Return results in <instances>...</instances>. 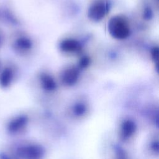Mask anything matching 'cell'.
<instances>
[{
    "mask_svg": "<svg viewBox=\"0 0 159 159\" xmlns=\"http://www.w3.org/2000/svg\"><path fill=\"white\" fill-rule=\"evenodd\" d=\"M78 68L70 67L66 68L61 75L62 83L68 86H73L78 81L79 78Z\"/></svg>",
    "mask_w": 159,
    "mask_h": 159,
    "instance_id": "4",
    "label": "cell"
},
{
    "mask_svg": "<svg viewBox=\"0 0 159 159\" xmlns=\"http://www.w3.org/2000/svg\"><path fill=\"white\" fill-rule=\"evenodd\" d=\"M41 86L47 91H53L57 88V84L54 79L48 74L43 73L40 76Z\"/></svg>",
    "mask_w": 159,
    "mask_h": 159,
    "instance_id": "8",
    "label": "cell"
},
{
    "mask_svg": "<svg viewBox=\"0 0 159 159\" xmlns=\"http://www.w3.org/2000/svg\"><path fill=\"white\" fill-rule=\"evenodd\" d=\"M60 49L66 53H78L81 49L79 42L73 39L63 40L60 45Z\"/></svg>",
    "mask_w": 159,
    "mask_h": 159,
    "instance_id": "6",
    "label": "cell"
},
{
    "mask_svg": "<svg viewBox=\"0 0 159 159\" xmlns=\"http://www.w3.org/2000/svg\"><path fill=\"white\" fill-rule=\"evenodd\" d=\"M32 42L27 37H22L18 39L16 41V46L20 50H27L32 47Z\"/></svg>",
    "mask_w": 159,
    "mask_h": 159,
    "instance_id": "10",
    "label": "cell"
},
{
    "mask_svg": "<svg viewBox=\"0 0 159 159\" xmlns=\"http://www.w3.org/2000/svg\"><path fill=\"white\" fill-rule=\"evenodd\" d=\"M158 48L157 47H155L152 48V50H151V55H152V58L153 60V61H158Z\"/></svg>",
    "mask_w": 159,
    "mask_h": 159,
    "instance_id": "13",
    "label": "cell"
},
{
    "mask_svg": "<svg viewBox=\"0 0 159 159\" xmlns=\"http://www.w3.org/2000/svg\"><path fill=\"white\" fill-rule=\"evenodd\" d=\"M87 111V106L83 102H77L72 107V114L76 118L83 117L86 114Z\"/></svg>",
    "mask_w": 159,
    "mask_h": 159,
    "instance_id": "9",
    "label": "cell"
},
{
    "mask_svg": "<svg viewBox=\"0 0 159 159\" xmlns=\"http://www.w3.org/2000/svg\"><path fill=\"white\" fill-rule=\"evenodd\" d=\"M109 9L110 6L107 2L102 1L95 2L88 9V17L93 21H99L106 16L108 13Z\"/></svg>",
    "mask_w": 159,
    "mask_h": 159,
    "instance_id": "3",
    "label": "cell"
},
{
    "mask_svg": "<svg viewBox=\"0 0 159 159\" xmlns=\"http://www.w3.org/2000/svg\"><path fill=\"white\" fill-rule=\"evenodd\" d=\"M0 159H11L7 155L4 153H0Z\"/></svg>",
    "mask_w": 159,
    "mask_h": 159,
    "instance_id": "16",
    "label": "cell"
},
{
    "mask_svg": "<svg viewBox=\"0 0 159 159\" xmlns=\"http://www.w3.org/2000/svg\"><path fill=\"white\" fill-rule=\"evenodd\" d=\"M137 130L136 124L130 119L124 120L120 127V135L124 140L130 139L135 134Z\"/></svg>",
    "mask_w": 159,
    "mask_h": 159,
    "instance_id": "5",
    "label": "cell"
},
{
    "mask_svg": "<svg viewBox=\"0 0 159 159\" xmlns=\"http://www.w3.org/2000/svg\"><path fill=\"white\" fill-rule=\"evenodd\" d=\"M152 16H153V13L151 9L149 7L146 8L143 12V18H145V19L149 20L150 19L152 18Z\"/></svg>",
    "mask_w": 159,
    "mask_h": 159,
    "instance_id": "15",
    "label": "cell"
},
{
    "mask_svg": "<svg viewBox=\"0 0 159 159\" xmlns=\"http://www.w3.org/2000/svg\"><path fill=\"white\" fill-rule=\"evenodd\" d=\"M108 29L110 34L117 39H126L130 34V27L127 21L119 16H114L109 20Z\"/></svg>",
    "mask_w": 159,
    "mask_h": 159,
    "instance_id": "1",
    "label": "cell"
},
{
    "mask_svg": "<svg viewBox=\"0 0 159 159\" xmlns=\"http://www.w3.org/2000/svg\"><path fill=\"white\" fill-rule=\"evenodd\" d=\"M150 150L157 155L158 153V141H153L151 143L150 145Z\"/></svg>",
    "mask_w": 159,
    "mask_h": 159,
    "instance_id": "14",
    "label": "cell"
},
{
    "mask_svg": "<svg viewBox=\"0 0 159 159\" xmlns=\"http://www.w3.org/2000/svg\"><path fill=\"white\" fill-rule=\"evenodd\" d=\"M90 63V58L88 57H83L81 58L79 61L78 67L80 68H86Z\"/></svg>",
    "mask_w": 159,
    "mask_h": 159,
    "instance_id": "12",
    "label": "cell"
},
{
    "mask_svg": "<svg viewBox=\"0 0 159 159\" xmlns=\"http://www.w3.org/2000/svg\"><path fill=\"white\" fill-rule=\"evenodd\" d=\"M0 39H1V38H0Z\"/></svg>",
    "mask_w": 159,
    "mask_h": 159,
    "instance_id": "17",
    "label": "cell"
},
{
    "mask_svg": "<svg viewBox=\"0 0 159 159\" xmlns=\"http://www.w3.org/2000/svg\"><path fill=\"white\" fill-rule=\"evenodd\" d=\"M12 71L9 69H6L2 75L1 80V83L2 86L6 87L9 86V84L11 83V81L12 80Z\"/></svg>",
    "mask_w": 159,
    "mask_h": 159,
    "instance_id": "11",
    "label": "cell"
},
{
    "mask_svg": "<svg viewBox=\"0 0 159 159\" xmlns=\"http://www.w3.org/2000/svg\"><path fill=\"white\" fill-rule=\"evenodd\" d=\"M16 153L23 159H42L44 156V150L39 145L31 144L18 148Z\"/></svg>",
    "mask_w": 159,
    "mask_h": 159,
    "instance_id": "2",
    "label": "cell"
},
{
    "mask_svg": "<svg viewBox=\"0 0 159 159\" xmlns=\"http://www.w3.org/2000/svg\"><path fill=\"white\" fill-rule=\"evenodd\" d=\"M28 119L25 116H20L12 120L8 125L7 129L11 133H15L23 128L27 123Z\"/></svg>",
    "mask_w": 159,
    "mask_h": 159,
    "instance_id": "7",
    "label": "cell"
}]
</instances>
